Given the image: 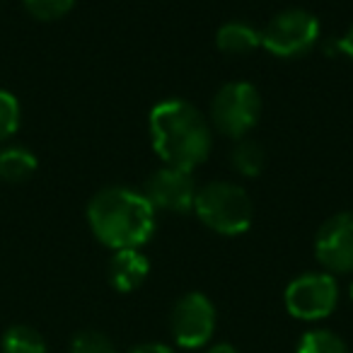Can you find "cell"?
<instances>
[{
	"label": "cell",
	"mask_w": 353,
	"mask_h": 353,
	"mask_svg": "<svg viewBox=\"0 0 353 353\" xmlns=\"http://www.w3.org/2000/svg\"><path fill=\"white\" fill-rule=\"evenodd\" d=\"M230 165L235 167V172H240L242 176H256L261 174L266 165V150L259 141L252 138H240L235 143L230 152Z\"/></svg>",
	"instance_id": "cell-13"
},
{
	"label": "cell",
	"mask_w": 353,
	"mask_h": 353,
	"mask_svg": "<svg viewBox=\"0 0 353 353\" xmlns=\"http://www.w3.org/2000/svg\"><path fill=\"white\" fill-rule=\"evenodd\" d=\"M206 353H240L232 343L228 341H221V343H213L211 348H206Z\"/></svg>",
	"instance_id": "cell-21"
},
{
	"label": "cell",
	"mask_w": 353,
	"mask_h": 353,
	"mask_svg": "<svg viewBox=\"0 0 353 353\" xmlns=\"http://www.w3.org/2000/svg\"><path fill=\"white\" fill-rule=\"evenodd\" d=\"M70 353H117V346L107 334L97 329H83L70 341Z\"/></svg>",
	"instance_id": "cell-16"
},
{
	"label": "cell",
	"mask_w": 353,
	"mask_h": 353,
	"mask_svg": "<svg viewBox=\"0 0 353 353\" xmlns=\"http://www.w3.org/2000/svg\"><path fill=\"white\" fill-rule=\"evenodd\" d=\"M348 298H351V303H353V283L348 285Z\"/></svg>",
	"instance_id": "cell-22"
},
{
	"label": "cell",
	"mask_w": 353,
	"mask_h": 353,
	"mask_svg": "<svg viewBox=\"0 0 353 353\" xmlns=\"http://www.w3.org/2000/svg\"><path fill=\"white\" fill-rule=\"evenodd\" d=\"M216 46L223 54L242 56L261 46V30L245 20H230L216 32Z\"/></svg>",
	"instance_id": "cell-11"
},
{
	"label": "cell",
	"mask_w": 353,
	"mask_h": 353,
	"mask_svg": "<svg viewBox=\"0 0 353 353\" xmlns=\"http://www.w3.org/2000/svg\"><path fill=\"white\" fill-rule=\"evenodd\" d=\"M261 117L259 90L245 80L225 83L211 102V126L228 138H247Z\"/></svg>",
	"instance_id": "cell-5"
},
{
	"label": "cell",
	"mask_w": 353,
	"mask_h": 353,
	"mask_svg": "<svg viewBox=\"0 0 353 353\" xmlns=\"http://www.w3.org/2000/svg\"><path fill=\"white\" fill-rule=\"evenodd\" d=\"M37 157L22 145H10L0 150V179L8 184H20L37 172Z\"/></svg>",
	"instance_id": "cell-12"
},
{
	"label": "cell",
	"mask_w": 353,
	"mask_h": 353,
	"mask_svg": "<svg viewBox=\"0 0 353 353\" xmlns=\"http://www.w3.org/2000/svg\"><path fill=\"white\" fill-rule=\"evenodd\" d=\"M283 303L290 317L303 322L327 319L339 305L336 279L327 271H307L285 285Z\"/></svg>",
	"instance_id": "cell-6"
},
{
	"label": "cell",
	"mask_w": 353,
	"mask_h": 353,
	"mask_svg": "<svg viewBox=\"0 0 353 353\" xmlns=\"http://www.w3.org/2000/svg\"><path fill=\"white\" fill-rule=\"evenodd\" d=\"M128 353H176L172 346H167V343H141V346L131 348Z\"/></svg>",
	"instance_id": "cell-20"
},
{
	"label": "cell",
	"mask_w": 353,
	"mask_h": 353,
	"mask_svg": "<svg viewBox=\"0 0 353 353\" xmlns=\"http://www.w3.org/2000/svg\"><path fill=\"white\" fill-rule=\"evenodd\" d=\"M295 353H351L341 336L329 329H310L303 334Z\"/></svg>",
	"instance_id": "cell-15"
},
{
	"label": "cell",
	"mask_w": 353,
	"mask_h": 353,
	"mask_svg": "<svg viewBox=\"0 0 353 353\" xmlns=\"http://www.w3.org/2000/svg\"><path fill=\"white\" fill-rule=\"evenodd\" d=\"M150 261L141 250H117L109 259V283L119 293H133L145 283Z\"/></svg>",
	"instance_id": "cell-10"
},
{
	"label": "cell",
	"mask_w": 353,
	"mask_h": 353,
	"mask_svg": "<svg viewBox=\"0 0 353 353\" xmlns=\"http://www.w3.org/2000/svg\"><path fill=\"white\" fill-rule=\"evenodd\" d=\"M314 256L327 274H353V211L327 218L314 237Z\"/></svg>",
	"instance_id": "cell-9"
},
{
	"label": "cell",
	"mask_w": 353,
	"mask_h": 353,
	"mask_svg": "<svg viewBox=\"0 0 353 353\" xmlns=\"http://www.w3.org/2000/svg\"><path fill=\"white\" fill-rule=\"evenodd\" d=\"M196 179L192 172L179 170V167H167L162 165L145 179L143 187V196L150 201L155 211L167 213H189L194 211V201H196Z\"/></svg>",
	"instance_id": "cell-8"
},
{
	"label": "cell",
	"mask_w": 353,
	"mask_h": 353,
	"mask_svg": "<svg viewBox=\"0 0 353 353\" xmlns=\"http://www.w3.org/2000/svg\"><path fill=\"white\" fill-rule=\"evenodd\" d=\"M20 128V102L12 92L0 90V141L12 138Z\"/></svg>",
	"instance_id": "cell-18"
},
{
	"label": "cell",
	"mask_w": 353,
	"mask_h": 353,
	"mask_svg": "<svg viewBox=\"0 0 353 353\" xmlns=\"http://www.w3.org/2000/svg\"><path fill=\"white\" fill-rule=\"evenodd\" d=\"M216 322L218 312L216 305L211 303V298L203 293H184L176 300L174 307L170 312V332L176 346L182 348H201L216 334Z\"/></svg>",
	"instance_id": "cell-7"
},
{
	"label": "cell",
	"mask_w": 353,
	"mask_h": 353,
	"mask_svg": "<svg viewBox=\"0 0 353 353\" xmlns=\"http://www.w3.org/2000/svg\"><path fill=\"white\" fill-rule=\"evenodd\" d=\"M0 348H3V353H49L44 336L27 324H15L8 329L3 334Z\"/></svg>",
	"instance_id": "cell-14"
},
{
	"label": "cell",
	"mask_w": 353,
	"mask_h": 353,
	"mask_svg": "<svg viewBox=\"0 0 353 353\" xmlns=\"http://www.w3.org/2000/svg\"><path fill=\"white\" fill-rule=\"evenodd\" d=\"M322 27L312 12L290 8L274 15L261 30V46L276 59H300L317 46Z\"/></svg>",
	"instance_id": "cell-4"
},
{
	"label": "cell",
	"mask_w": 353,
	"mask_h": 353,
	"mask_svg": "<svg viewBox=\"0 0 353 353\" xmlns=\"http://www.w3.org/2000/svg\"><path fill=\"white\" fill-rule=\"evenodd\" d=\"M155 208L131 187L99 189L88 203V223L109 250H141L155 232Z\"/></svg>",
	"instance_id": "cell-2"
},
{
	"label": "cell",
	"mask_w": 353,
	"mask_h": 353,
	"mask_svg": "<svg viewBox=\"0 0 353 353\" xmlns=\"http://www.w3.org/2000/svg\"><path fill=\"white\" fill-rule=\"evenodd\" d=\"M148 126L152 148L167 167L192 172L211 155L213 126L187 99H165L155 104Z\"/></svg>",
	"instance_id": "cell-1"
},
{
	"label": "cell",
	"mask_w": 353,
	"mask_h": 353,
	"mask_svg": "<svg viewBox=\"0 0 353 353\" xmlns=\"http://www.w3.org/2000/svg\"><path fill=\"white\" fill-rule=\"evenodd\" d=\"M32 17L41 22H54L65 17L70 10H73L75 0H22Z\"/></svg>",
	"instance_id": "cell-17"
},
{
	"label": "cell",
	"mask_w": 353,
	"mask_h": 353,
	"mask_svg": "<svg viewBox=\"0 0 353 353\" xmlns=\"http://www.w3.org/2000/svg\"><path fill=\"white\" fill-rule=\"evenodd\" d=\"M336 49L341 51L348 61H353V25L348 27V30L341 34V39L336 41Z\"/></svg>",
	"instance_id": "cell-19"
},
{
	"label": "cell",
	"mask_w": 353,
	"mask_h": 353,
	"mask_svg": "<svg viewBox=\"0 0 353 353\" xmlns=\"http://www.w3.org/2000/svg\"><path fill=\"white\" fill-rule=\"evenodd\" d=\"M194 213L208 230L218 235H242L254 223V203L250 194L235 182H208L199 187Z\"/></svg>",
	"instance_id": "cell-3"
}]
</instances>
